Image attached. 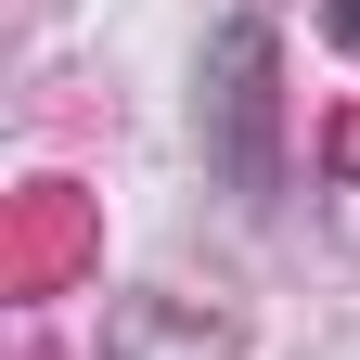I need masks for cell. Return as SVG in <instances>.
<instances>
[{"label": "cell", "instance_id": "1", "mask_svg": "<svg viewBox=\"0 0 360 360\" xmlns=\"http://www.w3.org/2000/svg\"><path fill=\"white\" fill-rule=\"evenodd\" d=\"M219 116H232L219 167H232L245 193H270V39H257V26H232V39H219Z\"/></svg>", "mask_w": 360, "mask_h": 360}, {"label": "cell", "instance_id": "2", "mask_svg": "<svg viewBox=\"0 0 360 360\" xmlns=\"http://www.w3.org/2000/svg\"><path fill=\"white\" fill-rule=\"evenodd\" d=\"M322 26H335V39H347V52H360V0H322Z\"/></svg>", "mask_w": 360, "mask_h": 360}]
</instances>
